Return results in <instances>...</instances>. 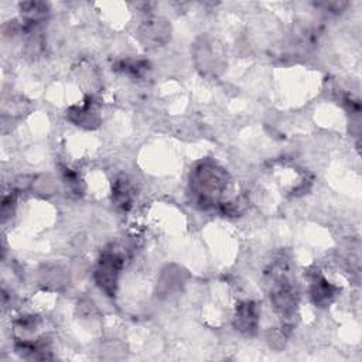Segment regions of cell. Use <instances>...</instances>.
<instances>
[{
  "label": "cell",
  "mask_w": 362,
  "mask_h": 362,
  "mask_svg": "<svg viewBox=\"0 0 362 362\" xmlns=\"http://www.w3.org/2000/svg\"><path fill=\"white\" fill-rule=\"evenodd\" d=\"M229 184L228 173L212 161H202L191 174L192 199L202 209L221 205V198Z\"/></svg>",
  "instance_id": "1"
},
{
  "label": "cell",
  "mask_w": 362,
  "mask_h": 362,
  "mask_svg": "<svg viewBox=\"0 0 362 362\" xmlns=\"http://www.w3.org/2000/svg\"><path fill=\"white\" fill-rule=\"evenodd\" d=\"M269 274V296L274 310L284 318H290L297 308L298 294L296 286L286 272V266L283 263L272 266V270L267 272Z\"/></svg>",
  "instance_id": "2"
},
{
  "label": "cell",
  "mask_w": 362,
  "mask_h": 362,
  "mask_svg": "<svg viewBox=\"0 0 362 362\" xmlns=\"http://www.w3.org/2000/svg\"><path fill=\"white\" fill-rule=\"evenodd\" d=\"M122 267H123V259L116 252L107 250L99 259V263L95 270V280L107 296L115 294Z\"/></svg>",
  "instance_id": "3"
},
{
  "label": "cell",
  "mask_w": 362,
  "mask_h": 362,
  "mask_svg": "<svg viewBox=\"0 0 362 362\" xmlns=\"http://www.w3.org/2000/svg\"><path fill=\"white\" fill-rule=\"evenodd\" d=\"M259 322V313L257 307L252 301H245L238 305L236 315H235V325L239 331L252 335L257 329Z\"/></svg>",
  "instance_id": "4"
},
{
  "label": "cell",
  "mask_w": 362,
  "mask_h": 362,
  "mask_svg": "<svg viewBox=\"0 0 362 362\" xmlns=\"http://www.w3.org/2000/svg\"><path fill=\"white\" fill-rule=\"evenodd\" d=\"M69 119L72 122H75L78 126L81 124V126H88V127H90L92 124H98V122H99L95 110L90 107V102H86L81 107H78V106L72 107L69 110Z\"/></svg>",
  "instance_id": "5"
},
{
  "label": "cell",
  "mask_w": 362,
  "mask_h": 362,
  "mask_svg": "<svg viewBox=\"0 0 362 362\" xmlns=\"http://www.w3.org/2000/svg\"><path fill=\"white\" fill-rule=\"evenodd\" d=\"M334 293H335V288L331 284H328V281L325 279L318 277L313 281L311 296H313V300L315 304L325 305L327 303H329Z\"/></svg>",
  "instance_id": "6"
},
{
  "label": "cell",
  "mask_w": 362,
  "mask_h": 362,
  "mask_svg": "<svg viewBox=\"0 0 362 362\" xmlns=\"http://www.w3.org/2000/svg\"><path fill=\"white\" fill-rule=\"evenodd\" d=\"M113 199L117 206H120L123 209H129L132 197H130V188H129L126 178L116 180L115 187H113Z\"/></svg>",
  "instance_id": "7"
}]
</instances>
